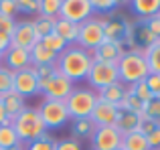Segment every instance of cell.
I'll use <instances>...</instances> for the list:
<instances>
[{"label": "cell", "instance_id": "8fae6325", "mask_svg": "<svg viewBox=\"0 0 160 150\" xmlns=\"http://www.w3.org/2000/svg\"><path fill=\"white\" fill-rule=\"evenodd\" d=\"M93 150H118L122 148V134L116 126H103V128H95L93 132Z\"/></svg>", "mask_w": 160, "mask_h": 150}, {"label": "cell", "instance_id": "8992f818", "mask_svg": "<svg viewBox=\"0 0 160 150\" xmlns=\"http://www.w3.org/2000/svg\"><path fill=\"white\" fill-rule=\"evenodd\" d=\"M73 81L63 77L61 73H53L47 79H39V91L45 93V99H57V102H65L71 93H73Z\"/></svg>", "mask_w": 160, "mask_h": 150}, {"label": "cell", "instance_id": "e0dca14e", "mask_svg": "<svg viewBox=\"0 0 160 150\" xmlns=\"http://www.w3.org/2000/svg\"><path fill=\"white\" fill-rule=\"evenodd\" d=\"M2 106H4V110H6V116H8V120H14L18 114H22L24 110H27V103H24V98L22 95H18L16 91H10V93H6V95H2Z\"/></svg>", "mask_w": 160, "mask_h": 150}, {"label": "cell", "instance_id": "836d02e7", "mask_svg": "<svg viewBox=\"0 0 160 150\" xmlns=\"http://www.w3.org/2000/svg\"><path fill=\"white\" fill-rule=\"evenodd\" d=\"M16 8L27 14H35L41 8V0H16Z\"/></svg>", "mask_w": 160, "mask_h": 150}, {"label": "cell", "instance_id": "d590c367", "mask_svg": "<svg viewBox=\"0 0 160 150\" xmlns=\"http://www.w3.org/2000/svg\"><path fill=\"white\" fill-rule=\"evenodd\" d=\"M55 150H81V144L75 138H67V140H59L55 144Z\"/></svg>", "mask_w": 160, "mask_h": 150}, {"label": "cell", "instance_id": "9a60e30c", "mask_svg": "<svg viewBox=\"0 0 160 150\" xmlns=\"http://www.w3.org/2000/svg\"><path fill=\"white\" fill-rule=\"evenodd\" d=\"M6 61V67L10 71H22V69H28L32 67L31 63V51H24V49H16V47H10L2 57Z\"/></svg>", "mask_w": 160, "mask_h": 150}, {"label": "cell", "instance_id": "7402d4cb", "mask_svg": "<svg viewBox=\"0 0 160 150\" xmlns=\"http://www.w3.org/2000/svg\"><path fill=\"white\" fill-rule=\"evenodd\" d=\"M122 150H150V148H148L146 136L134 130L130 134H124V138H122Z\"/></svg>", "mask_w": 160, "mask_h": 150}, {"label": "cell", "instance_id": "f6af8a7d", "mask_svg": "<svg viewBox=\"0 0 160 150\" xmlns=\"http://www.w3.org/2000/svg\"><path fill=\"white\" fill-rule=\"evenodd\" d=\"M2 57H4V55H2V53H0V61H2Z\"/></svg>", "mask_w": 160, "mask_h": 150}, {"label": "cell", "instance_id": "4316f807", "mask_svg": "<svg viewBox=\"0 0 160 150\" xmlns=\"http://www.w3.org/2000/svg\"><path fill=\"white\" fill-rule=\"evenodd\" d=\"M14 91V71L0 65V98Z\"/></svg>", "mask_w": 160, "mask_h": 150}, {"label": "cell", "instance_id": "cb8c5ba5", "mask_svg": "<svg viewBox=\"0 0 160 150\" xmlns=\"http://www.w3.org/2000/svg\"><path fill=\"white\" fill-rule=\"evenodd\" d=\"M144 59H146V63H148L150 73L160 75V39L154 45H150V47L144 49Z\"/></svg>", "mask_w": 160, "mask_h": 150}, {"label": "cell", "instance_id": "bcb514c9", "mask_svg": "<svg viewBox=\"0 0 160 150\" xmlns=\"http://www.w3.org/2000/svg\"><path fill=\"white\" fill-rule=\"evenodd\" d=\"M118 150H122V148H118Z\"/></svg>", "mask_w": 160, "mask_h": 150}, {"label": "cell", "instance_id": "f35d334b", "mask_svg": "<svg viewBox=\"0 0 160 150\" xmlns=\"http://www.w3.org/2000/svg\"><path fill=\"white\" fill-rule=\"evenodd\" d=\"M32 71L39 79H47L53 73H57V69H55V65H39V67H32Z\"/></svg>", "mask_w": 160, "mask_h": 150}, {"label": "cell", "instance_id": "d6986e66", "mask_svg": "<svg viewBox=\"0 0 160 150\" xmlns=\"http://www.w3.org/2000/svg\"><path fill=\"white\" fill-rule=\"evenodd\" d=\"M124 95H126V85H124V83H120V81L98 91V99L108 102V103H113V106H118V103L124 99Z\"/></svg>", "mask_w": 160, "mask_h": 150}, {"label": "cell", "instance_id": "e575fe53", "mask_svg": "<svg viewBox=\"0 0 160 150\" xmlns=\"http://www.w3.org/2000/svg\"><path fill=\"white\" fill-rule=\"evenodd\" d=\"M16 12H18V8H16V0H0V14H2V16L14 18Z\"/></svg>", "mask_w": 160, "mask_h": 150}, {"label": "cell", "instance_id": "74e56055", "mask_svg": "<svg viewBox=\"0 0 160 150\" xmlns=\"http://www.w3.org/2000/svg\"><path fill=\"white\" fill-rule=\"evenodd\" d=\"M14 27H16L14 18H8V16H2V14H0V32H2V35H8V37H10L12 32H14Z\"/></svg>", "mask_w": 160, "mask_h": 150}, {"label": "cell", "instance_id": "8d00e7d4", "mask_svg": "<svg viewBox=\"0 0 160 150\" xmlns=\"http://www.w3.org/2000/svg\"><path fill=\"white\" fill-rule=\"evenodd\" d=\"M91 4H93V10H102V12H109L113 8H118L116 0H91Z\"/></svg>", "mask_w": 160, "mask_h": 150}, {"label": "cell", "instance_id": "b9f144b4", "mask_svg": "<svg viewBox=\"0 0 160 150\" xmlns=\"http://www.w3.org/2000/svg\"><path fill=\"white\" fill-rule=\"evenodd\" d=\"M8 49H10V37L8 35H2V32H0V53H6Z\"/></svg>", "mask_w": 160, "mask_h": 150}, {"label": "cell", "instance_id": "52a82bcc", "mask_svg": "<svg viewBox=\"0 0 160 150\" xmlns=\"http://www.w3.org/2000/svg\"><path fill=\"white\" fill-rule=\"evenodd\" d=\"M87 81L93 89H103L108 85H113V83L120 81V75H118V65L112 63H102V61H93L91 63V69L87 73Z\"/></svg>", "mask_w": 160, "mask_h": 150}, {"label": "cell", "instance_id": "3957f363", "mask_svg": "<svg viewBox=\"0 0 160 150\" xmlns=\"http://www.w3.org/2000/svg\"><path fill=\"white\" fill-rule=\"evenodd\" d=\"M10 124H12V128H14V132H16L20 142H32V140L41 138L43 134H47V128H45L37 108H27V110L16 116Z\"/></svg>", "mask_w": 160, "mask_h": 150}, {"label": "cell", "instance_id": "f1b7e54d", "mask_svg": "<svg viewBox=\"0 0 160 150\" xmlns=\"http://www.w3.org/2000/svg\"><path fill=\"white\" fill-rule=\"evenodd\" d=\"M55 22H57L55 18H45V16H39L37 20H32V24H35V32H37V37H39V41L43 39V37L51 35V32L55 31Z\"/></svg>", "mask_w": 160, "mask_h": 150}, {"label": "cell", "instance_id": "ffe728a7", "mask_svg": "<svg viewBox=\"0 0 160 150\" xmlns=\"http://www.w3.org/2000/svg\"><path fill=\"white\" fill-rule=\"evenodd\" d=\"M57 61V55L49 49H45L41 43H37L35 47L31 49V63L32 67H39V65H55Z\"/></svg>", "mask_w": 160, "mask_h": 150}, {"label": "cell", "instance_id": "1f68e13d", "mask_svg": "<svg viewBox=\"0 0 160 150\" xmlns=\"http://www.w3.org/2000/svg\"><path fill=\"white\" fill-rule=\"evenodd\" d=\"M55 144H57V142H55L49 134H43L41 138L28 142V146L24 148V150H55Z\"/></svg>", "mask_w": 160, "mask_h": 150}, {"label": "cell", "instance_id": "4fadbf2b", "mask_svg": "<svg viewBox=\"0 0 160 150\" xmlns=\"http://www.w3.org/2000/svg\"><path fill=\"white\" fill-rule=\"evenodd\" d=\"M14 91L22 98H31V95L39 93V77L35 75L32 67L14 73Z\"/></svg>", "mask_w": 160, "mask_h": 150}, {"label": "cell", "instance_id": "ba28073f", "mask_svg": "<svg viewBox=\"0 0 160 150\" xmlns=\"http://www.w3.org/2000/svg\"><path fill=\"white\" fill-rule=\"evenodd\" d=\"M41 120H43L45 128H59L69 120V114H67V106L65 102H57V99H45L39 108Z\"/></svg>", "mask_w": 160, "mask_h": 150}, {"label": "cell", "instance_id": "603a6c76", "mask_svg": "<svg viewBox=\"0 0 160 150\" xmlns=\"http://www.w3.org/2000/svg\"><path fill=\"white\" fill-rule=\"evenodd\" d=\"M132 8L136 14L144 16V18H152L160 12V0H134Z\"/></svg>", "mask_w": 160, "mask_h": 150}, {"label": "cell", "instance_id": "5bb4252c", "mask_svg": "<svg viewBox=\"0 0 160 150\" xmlns=\"http://www.w3.org/2000/svg\"><path fill=\"white\" fill-rule=\"evenodd\" d=\"M126 53L124 43H112V41H103L99 47H95L91 51V59L102 61V63H112L118 65V61L122 59V55Z\"/></svg>", "mask_w": 160, "mask_h": 150}, {"label": "cell", "instance_id": "6da1fadb", "mask_svg": "<svg viewBox=\"0 0 160 150\" xmlns=\"http://www.w3.org/2000/svg\"><path fill=\"white\" fill-rule=\"evenodd\" d=\"M91 53L81 49L79 45H69L63 53L57 55V61H55V69L57 73H61L63 77L71 79V81H81V79L87 77L91 69Z\"/></svg>", "mask_w": 160, "mask_h": 150}, {"label": "cell", "instance_id": "60d3db41", "mask_svg": "<svg viewBox=\"0 0 160 150\" xmlns=\"http://www.w3.org/2000/svg\"><path fill=\"white\" fill-rule=\"evenodd\" d=\"M144 24H146V28H148L150 32H152L156 39H160V16H152V18H146L144 20Z\"/></svg>", "mask_w": 160, "mask_h": 150}, {"label": "cell", "instance_id": "ac0fdd59", "mask_svg": "<svg viewBox=\"0 0 160 150\" xmlns=\"http://www.w3.org/2000/svg\"><path fill=\"white\" fill-rule=\"evenodd\" d=\"M67 45L69 43H77V37H79V24L71 22V20H65V18H57L55 22V31Z\"/></svg>", "mask_w": 160, "mask_h": 150}, {"label": "cell", "instance_id": "ab89813d", "mask_svg": "<svg viewBox=\"0 0 160 150\" xmlns=\"http://www.w3.org/2000/svg\"><path fill=\"white\" fill-rule=\"evenodd\" d=\"M146 140H148V148L150 150H160V126L154 128V130L146 136Z\"/></svg>", "mask_w": 160, "mask_h": 150}, {"label": "cell", "instance_id": "d4e9b609", "mask_svg": "<svg viewBox=\"0 0 160 150\" xmlns=\"http://www.w3.org/2000/svg\"><path fill=\"white\" fill-rule=\"evenodd\" d=\"M14 146H20V140L16 136L12 124L0 126V150H8V148H14Z\"/></svg>", "mask_w": 160, "mask_h": 150}, {"label": "cell", "instance_id": "ee69618b", "mask_svg": "<svg viewBox=\"0 0 160 150\" xmlns=\"http://www.w3.org/2000/svg\"><path fill=\"white\" fill-rule=\"evenodd\" d=\"M8 150H24L22 146H14V148H8Z\"/></svg>", "mask_w": 160, "mask_h": 150}, {"label": "cell", "instance_id": "9c48e42d", "mask_svg": "<svg viewBox=\"0 0 160 150\" xmlns=\"http://www.w3.org/2000/svg\"><path fill=\"white\" fill-rule=\"evenodd\" d=\"M91 16H93V4H91V0H61L59 18L81 24L83 20L91 18Z\"/></svg>", "mask_w": 160, "mask_h": 150}, {"label": "cell", "instance_id": "4dcf8cb0", "mask_svg": "<svg viewBox=\"0 0 160 150\" xmlns=\"http://www.w3.org/2000/svg\"><path fill=\"white\" fill-rule=\"evenodd\" d=\"M130 91H132V93L136 95L142 103H148V102H152V99H154V93L148 89L146 81H138V83H134V85H130Z\"/></svg>", "mask_w": 160, "mask_h": 150}, {"label": "cell", "instance_id": "30bf717a", "mask_svg": "<svg viewBox=\"0 0 160 150\" xmlns=\"http://www.w3.org/2000/svg\"><path fill=\"white\" fill-rule=\"evenodd\" d=\"M37 43H39V37H37V32H35V24H32V20L16 22L14 32L10 35V47L31 51Z\"/></svg>", "mask_w": 160, "mask_h": 150}, {"label": "cell", "instance_id": "5b68a950", "mask_svg": "<svg viewBox=\"0 0 160 150\" xmlns=\"http://www.w3.org/2000/svg\"><path fill=\"white\" fill-rule=\"evenodd\" d=\"M103 41H106V37H103V18L91 16V18L83 20V22L79 24L77 45L81 49H85V51L91 53L95 47H99Z\"/></svg>", "mask_w": 160, "mask_h": 150}, {"label": "cell", "instance_id": "7c38bea8", "mask_svg": "<svg viewBox=\"0 0 160 150\" xmlns=\"http://www.w3.org/2000/svg\"><path fill=\"white\" fill-rule=\"evenodd\" d=\"M118 118H120V110H118V106L108 103V102H102V99H98V103H95L93 112H91V116H89V120L95 124V128L116 126Z\"/></svg>", "mask_w": 160, "mask_h": 150}, {"label": "cell", "instance_id": "7dc6e473", "mask_svg": "<svg viewBox=\"0 0 160 150\" xmlns=\"http://www.w3.org/2000/svg\"><path fill=\"white\" fill-rule=\"evenodd\" d=\"M158 16H160V12H158Z\"/></svg>", "mask_w": 160, "mask_h": 150}, {"label": "cell", "instance_id": "2e32d148", "mask_svg": "<svg viewBox=\"0 0 160 150\" xmlns=\"http://www.w3.org/2000/svg\"><path fill=\"white\" fill-rule=\"evenodd\" d=\"M128 24H130L128 20L103 18V37H106V41H112V43H124Z\"/></svg>", "mask_w": 160, "mask_h": 150}, {"label": "cell", "instance_id": "7a4b0ae2", "mask_svg": "<svg viewBox=\"0 0 160 150\" xmlns=\"http://www.w3.org/2000/svg\"><path fill=\"white\" fill-rule=\"evenodd\" d=\"M118 75H120V83H128L134 85L138 81H144L150 75L148 63L144 59V49H132V51H126L122 55V59L118 61Z\"/></svg>", "mask_w": 160, "mask_h": 150}, {"label": "cell", "instance_id": "277c9868", "mask_svg": "<svg viewBox=\"0 0 160 150\" xmlns=\"http://www.w3.org/2000/svg\"><path fill=\"white\" fill-rule=\"evenodd\" d=\"M98 103V93L91 89H73V93L65 99L67 114L73 120H87Z\"/></svg>", "mask_w": 160, "mask_h": 150}, {"label": "cell", "instance_id": "d6a6232c", "mask_svg": "<svg viewBox=\"0 0 160 150\" xmlns=\"http://www.w3.org/2000/svg\"><path fill=\"white\" fill-rule=\"evenodd\" d=\"M144 118L148 120H156V122H160V99L154 98L152 102H148L144 106Z\"/></svg>", "mask_w": 160, "mask_h": 150}, {"label": "cell", "instance_id": "484cf974", "mask_svg": "<svg viewBox=\"0 0 160 150\" xmlns=\"http://www.w3.org/2000/svg\"><path fill=\"white\" fill-rule=\"evenodd\" d=\"M41 45H43L45 49H49V51H53L55 55H59V53H63L65 51L67 47H69V45L65 43V41L61 39V37L57 35V32H51V35H47V37H43V39L39 41Z\"/></svg>", "mask_w": 160, "mask_h": 150}, {"label": "cell", "instance_id": "44dd1931", "mask_svg": "<svg viewBox=\"0 0 160 150\" xmlns=\"http://www.w3.org/2000/svg\"><path fill=\"white\" fill-rule=\"evenodd\" d=\"M142 118H144V114L138 116V114H132V112H120V118H118V122H116V128L122 132V134H130V132H134L138 128V124H140Z\"/></svg>", "mask_w": 160, "mask_h": 150}, {"label": "cell", "instance_id": "f546056e", "mask_svg": "<svg viewBox=\"0 0 160 150\" xmlns=\"http://www.w3.org/2000/svg\"><path fill=\"white\" fill-rule=\"evenodd\" d=\"M73 136H79V138H83V136H93V132H95V124L91 122L89 118L87 120H75V124H73Z\"/></svg>", "mask_w": 160, "mask_h": 150}, {"label": "cell", "instance_id": "83f0119b", "mask_svg": "<svg viewBox=\"0 0 160 150\" xmlns=\"http://www.w3.org/2000/svg\"><path fill=\"white\" fill-rule=\"evenodd\" d=\"M59 12H61V0H41V8H39L41 16L57 20Z\"/></svg>", "mask_w": 160, "mask_h": 150}, {"label": "cell", "instance_id": "7bdbcfd3", "mask_svg": "<svg viewBox=\"0 0 160 150\" xmlns=\"http://www.w3.org/2000/svg\"><path fill=\"white\" fill-rule=\"evenodd\" d=\"M4 124H10V120H8L6 110H4V106H2V99H0V126H4Z\"/></svg>", "mask_w": 160, "mask_h": 150}]
</instances>
